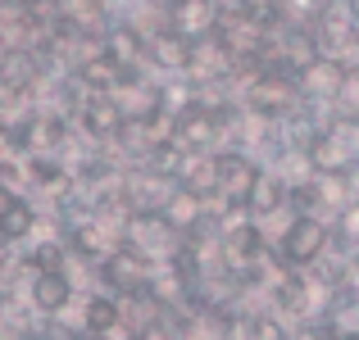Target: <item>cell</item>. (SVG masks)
Wrapping results in <instances>:
<instances>
[{
    "label": "cell",
    "mask_w": 359,
    "mask_h": 340,
    "mask_svg": "<svg viewBox=\"0 0 359 340\" xmlns=\"http://www.w3.org/2000/svg\"><path fill=\"white\" fill-rule=\"evenodd\" d=\"M27 295H32V309H41V313L60 318L64 309L73 304V272H69V268L32 272V286H27Z\"/></svg>",
    "instance_id": "cell-11"
},
{
    "label": "cell",
    "mask_w": 359,
    "mask_h": 340,
    "mask_svg": "<svg viewBox=\"0 0 359 340\" xmlns=\"http://www.w3.org/2000/svg\"><path fill=\"white\" fill-rule=\"evenodd\" d=\"M146 64H155V69L168 73V78H187V69H191V41L177 36L173 27H150Z\"/></svg>",
    "instance_id": "cell-9"
},
{
    "label": "cell",
    "mask_w": 359,
    "mask_h": 340,
    "mask_svg": "<svg viewBox=\"0 0 359 340\" xmlns=\"http://www.w3.org/2000/svg\"><path fill=\"white\" fill-rule=\"evenodd\" d=\"M219 18H223V0H173L164 9V27H173L177 36L187 41H210L219 32Z\"/></svg>",
    "instance_id": "cell-6"
},
{
    "label": "cell",
    "mask_w": 359,
    "mask_h": 340,
    "mask_svg": "<svg viewBox=\"0 0 359 340\" xmlns=\"http://www.w3.org/2000/svg\"><path fill=\"white\" fill-rule=\"evenodd\" d=\"M123 109L114 96H87L78 105V127L87 132V141H96V146H109V141L123 132Z\"/></svg>",
    "instance_id": "cell-10"
},
{
    "label": "cell",
    "mask_w": 359,
    "mask_h": 340,
    "mask_svg": "<svg viewBox=\"0 0 359 340\" xmlns=\"http://www.w3.org/2000/svg\"><path fill=\"white\" fill-rule=\"evenodd\" d=\"M314 340H359V332H351V327H332V323H327Z\"/></svg>",
    "instance_id": "cell-16"
},
{
    "label": "cell",
    "mask_w": 359,
    "mask_h": 340,
    "mask_svg": "<svg viewBox=\"0 0 359 340\" xmlns=\"http://www.w3.org/2000/svg\"><path fill=\"white\" fill-rule=\"evenodd\" d=\"M123 327V299L109 295V290H96V295L82 299V336H100L109 340Z\"/></svg>",
    "instance_id": "cell-12"
},
{
    "label": "cell",
    "mask_w": 359,
    "mask_h": 340,
    "mask_svg": "<svg viewBox=\"0 0 359 340\" xmlns=\"http://www.w3.org/2000/svg\"><path fill=\"white\" fill-rule=\"evenodd\" d=\"M146 36L150 32L141 23H132V18H114L109 32L100 36V50H105L123 73H141V69H146Z\"/></svg>",
    "instance_id": "cell-8"
},
{
    "label": "cell",
    "mask_w": 359,
    "mask_h": 340,
    "mask_svg": "<svg viewBox=\"0 0 359 340\" xmlns=\"http://www.w3.org/2000/svg\"><path fill=\"white\" fill-rule=\"evenodd\" d=\"M109 23H114L109 0H55V27H64L69 36L100 41L109 32Z\"/></svg>",
    "instance_id": "cell-7"
},
{
    "label": "cell",
    "mask_w": 359,
    "mask_h": 340,
    "mask_svg": "<svg viewBox=\"0 0 359 340\" xmlns=\"http://www.w3.org/2000/svg\"><path fill=\"white\" fill-rule=\"evenodd\" d=\"M123 245L137 250L141 259H150L155 268H168V263L182 254L187 236L173 232L164 213H128V222H123Z\"/></svg>",
    "instance_id": "cell-2"
},
{
    "label": "cell",
    "mask_w": 359,
    "mask_h": 340,
    "mask_svg": "<svg viewBox=\"0 0 359 340\" xmlns=\"http://www.w3.org/2000/svg\"><path fill=\"white\" fill-rule=\"evenodd\" d=\"M69 340H100V336H69Z\"/></svg>",
    "instance_id": "cell-19"
},
{
    "label": "cell",
    "mask_w": 359,
    "mask_h": 340,
    "mask_svg": "<svg viewBox=\"0 0 359 340\" xmlns=\"http://www.w3.org/2000/svg\"><path fill=\"white\" fill-rule=\"evenodd\" d=\"M346 73H351V64H346V59H332V55H318L314 64H305V69L296 73L300 100H305L309 109L337 105V96H341V87H346Z\"/></svg>",
    "instance_id": "cell-4"
},
{
    "label": "cell",
    "mask_w": 359,
    "mask_h": 340,
    "mask_svg": "<svg viewBox=\"0 0 359 340\" xmlns=\"http://www.w3.org/2000/svg\"><path fill=\"white\" fill-rule=\"evenodd\" d=\"M14 200H18V195H14V191H9V186H5V182H0V218H5V213H9V209H14Z\"/></svg>",
    "instance_id": "cell-17"
},
{
    "label": "cell",
    "mask_w": 359,
    "mask_h": 340,
    "mask_svg": "<svg viewBox=\"0 0 359 340\" xmlns=\"http://www.w3.org/2000/svg\"><path fill=\"white\" fill-rule=\"evenodd\" d=\"M346 9H351V14H355V23H359V0H346Z\"/></svg>",
    "instance_id": "cell-18"
},
{
    "label": "cell",
    "mask_w": 359,
    "mask_h": 340,
    "mask_svg": "<svg viewBox=\"0 0 359 340\" xmlns=\"http://www.w3.org/2000/svg\"><path fill=\"white\" fill-rule=\"evenodd\" d=\"M332 222L323 218V213H291L287 227H282V236L273 245H278L282 263H287L291 272H309L318 268V263L327 259V250H332Z\"/></svg>",
    "instance_id": "cell-1"
},
{
    "label": "cell",
    "mask_w": 359,
    "mask_h": 340,
    "mask_svg": "<svg viewBox=\"0 0 359 340\" xmlns=\"http://www.w3.org/2000/svg\"><path fill=\"white\" fill-rule=\"evenodd\" d=\"M332 236H337V241H341L351 254L359 250V200H351V204H346V209L332 218Z\"/></svg>",
    "instance_id": "cell-14"
},
{
    "label": "cell",
    "mask_w": 359,
    "mask_h": 340,
    "mask_svg": "<svg viewBox=\"0 0 359 340\" xmlns=\"http://www.w3.org/2000/svg\"><path fill=\"white\" fill-rule=\"evenodd\" d=\"M264 164L250 155V150H237V146H223L219 150V200L228 204H245L259 182Z\"/></svg>",
    "instance_id": "cell-5"
},
{
    "label": "cell",
    "mask_w": 359,
    "mask_h": 340,
    "mask_svg": "<svg viewBox=\"0 0 359 340\" xmlns=\"http://www.w3.org/2000/svg\"><path fill=\"white\" fill-rule=\"evenodd\" d=\"M96 272H100V281H105V290H109V295H118V299L150 295V281H155V263L141 259V254L128 250V245H118V250L109 254Z\"/></svg>",
    "instance_id": "cell-3"
},
{
    "label": "cell",
    "mask_w": 359,
    "mask_h": 340,
    "mask_svg": "<svg viewBox=\"0 0 359 340\" xmlns=\"http://www.w3.org/2000/svg\"><path fill=\"white\" fill-rule=\"evenodd\" d=\"M245 340H291V332L278 313H250V336Z\"/></svg>",
    "instance_id": "cell-15"
},
{
    "label": "cell",
    "mask_w": 359,
    "mask_h": 340,
    "mask_svg": "<svg viewBox=\"0 0 359 340\" xmlns=\"http://www.w3.org/2000/svg\"><path fill=\"white\" fill-rule=\"evenodd\" d=\"M36 232V204H27L23 195L14 200V209L0 218V241H27Z\"/></svg>",
    "instance_id": "cell-13"
}]
</instances>
